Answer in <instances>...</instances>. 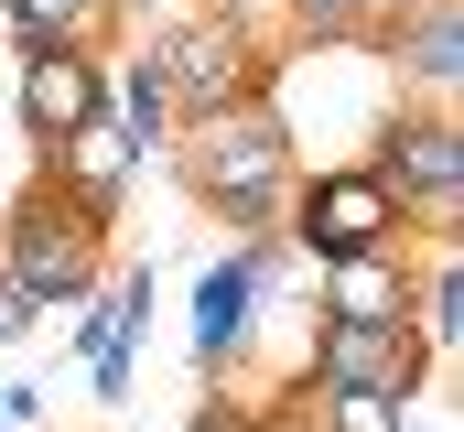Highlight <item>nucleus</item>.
Segmentation results:
<instances>
[{"label":"nucleus","mask_w":464,"mask_h":432,"mask_svg":"<svg viewBox=\"0 0 464 432\" xmlns=\"http://www.w3.org/2000/svg\"><path fill=\"white\" fill-rule=\"evenodd\" d=\"M162 162H173V184L217 216L227 238H270V227H281V195H292V173H303V162H292V119H281L270 98L184 119Z\"/></svg>","instance_id":"f257e3e1"},{"label":"nucleus","mask_w":464,"mask_h":432,"mask_svg":"<svg viewBox=\"0 0 464 432\" xmlns=\"http://www.w3.org/2000/svg\"><path fill=\"white\" fill-rule=\"evenodd\" d=\"M151 76L173 87V108L184 119H206V108H248L281 87V33H248V22H227V11H173V22H151Z\"/></svg>","instance_id":"f03ea898"},{"label":"nucleus","mask_w":464,"mask_h":432,"mask_svg":"<svg viewBox=\"0 0 464 432\" xmlns=\"http://www.w3.org/2000/svg\"><path fill=\"white\" fill-rule=\"evenodd\" d=\"M356 162L400 195V227H411V238H454V216H464V119L454 108L389 98L367 119V152H356Z\"/></svg>","instance_id":"7ed1b4c3"},{"label":"nucleus","mask_w":464,"mask_h":432,"mask_svg":"<svg viewBox=\"0 0 464 432\" xmlns=\"http://www.w3.org/2000/svg\"><path fill=\"white\" fill-rule=\"evenodd\" d=\"M0 270H11L33 303L76 314V303L109 281V216H87L76 195H54V184L33 173V195H11V227H0Z\"/></svg>","instance_id":"20e7f679"},{"label":"nucleus","mask_w":464,"mask_h":432,"mask_svg":"<svg viewBox=\"0 0 464 432\" xmlns=\"http://www.w3.org/2000/svg\"><path fill=\"white\" fill-rule=\"evenodd\" d=\"M389 238H411L400 227V195L367 173V162H314V173H292V195H281V249L292 260H356V249H389Z\"/></svg>","instance_id":"39448f33"},{"label":"nucleus","mask_w":464,"mask_h":432,"mask_svg":"<svg viewBox=\"0 0 464 432\" xmlns=\"http://www.w3.org/2000/svg\"><path fill=\"white\" fill-rule=\"evenodd\" d=\"M356 54H378L389 87L411 108H454V87H464V0H411V11H389Z\"/></svg>","instance_id":"423d86ee"},{"label":"nucleus","mask_w":464,"mask_h":432,"mask_svg":"<svg viewBox=\"0 0 464 432\" xmlns=\"http://www.w3.org/2000/svg\"><path fill=\"white\" fill-rule=\"evenodd\" d=\"M421 378H432V346L400 324H314V346H303V389H400V400H421Z\"/></svg>","instance_id":"0eeeda50"},{"label":"nucleus","mask_w":464,"mask_h":432,"mask_svg":"<svg viewBox=\"0 0 464 432\" xmlns=\"http://www.w3.org/2000/svg\"><path fill=\"white\" fill-rule=\"evenodd\" d=\"M11 98H22L33 152H54L65 130L109 119V54H87V44H33V54H22V76H11Z\"/></svg>","instance_id":"6e6552de"},{"label":"nucleus","mask_w":464,"mask_h":432,"mask_svg":"<svg viewBox=\"0 0 464 432\" xmlns=\"http://www.w3.org/2000/svg\"><path fill=\"white\" fill-rule=\"evenodd\" d=\"M76 346H87V389H98V400H130L140 346H151V260H140V270H109V281L76 303Z\"/></svg>","instance_id":"1a4fd4ad"},{"label":"nucleus","mask_w":464,"mask_h":432,"mask_svg":"<svg viewBox=\"0 0 464 432\" xmlns=\"http://www.w3.org/2000/svg\"><path fill=\"white\" fill-rule=\"evenodd\" d=\"M314 281H324L314 324H400V314H411V238L356 249V260H324Z\"/></svg>","instance_id":"9d476101"},{"label":"nucleus","mask_w":464,"mask_h":432,"mask_svg":"<svg viewBox=\"0 0 464 432\" xmlns=\"http://www.w3.org/2000/svg\"><path fill=\"white\" fill-rule=\"evenodd\" d=\"M259 303H270V281H259L237 249L206 270V281H195V368H206V378H227L237 357H248V335H259Z\"/></svg>","instance_id":"9b49d317"},{"label":"nucleus","mask_w":464,"mask_h":432,"mask_svg":"<svg viewBox=\"0 0 464 432\" xmlns=\"http://www.w3.org/2000/svg\"><path fill=\"white\" fill-rule=\"evenodd\" d=\"M109 130H119L130 162H162V152H173L184 108H173V87L151 76V54H119V65H109Z\"/></svg>","instance_id":"f8f14e48"},{"label":"nucleus","mask_w":464,"mask_h":432,"mask_svg":"<svg viewBox=\"0 0 464 432\" xmlns=\"http://www.w3.org/2000/svg\"><path fill=\"white\" fill-rule=\"evenodd\" d=\"M0 22H11L22 54H33V44H87V54H98L130 11H119V0H0Z\"/></svg>","instance_id":"ddd939ff"},{"label":"nucleus","mask_w":464,"mask_h":432,"mask_svg":"<svg viewBox=\"0 0 464 432\" xmlns=\"http://www.w3.org/2000/svg\"><path fill=\"white\" fill-rule=\"evenodd\" d=\"M303 400H314V432H411L400 389H303Z\"/></svg>","instance_id":"4468645a"},{"label":"nucleus","mask_w":464,"mask_h":432,"mask_svg":"<svg viewBox=\"0 0 464 432\" xmlns=\"http://www.w3.org/2000/svg\"><path fill=\"white\" fill-rule=\"evenodd\" d=\"M33 324H44V303H33V292H22V281H11V270H0V346H22V335H33Z\"/></svg>","instance_id":"2eb2a0df"},{"label":"nucleus","mask_w":464,"mask_h":432,"mask_svg":"<svg viewBox=\"0 0 464 432\" xmlns=\"http://www.w3.org/2000/svg\"><path fill=\"white\" fill-rule=\"evenodd\" d=\"M0 422H11V432H44V389H22V378H0Z\"/></svg>","instance_id":"dca6fc26"},{"label":"nucleus","mask_w":464,"mask_h":432,"mask_svg":"<svg viewBox=\"0 0 464 432\" xmlns=\"http://www.w3.org/2000/svg\"><path fill=\"white\" fill-rule=\"evenodd\" d=\"M206 11H227V22H248V33H281V0H206Z\"/></svg>","instance_id":"f3484780"},{"label":"nucleus","mask_w":464,"mask_h":432,"mask_svg":"<svg viewBox=\"0 0 464 432\" xmlns=\"http://www.w3.org/2000/svg\"><path fill=\"white\" fill-rule=\"evenodd\" d=\"M195 432H259L248 411H227V400H195Z\"/></svg>","instance_id":"a211bd4d"},{"label":"nucleus","mask_w":464,"mask_h":432,"mask_svg":"<svg viewBox=\"0 0 464 432\" xmlns=\"http://www.w3.org/2000/svg\"><path fill=\"white\" fill-rule=\"evenodd\" d=\"M367 11H378V22H389V11H411V0H367Z\"/></svg>","instance_id":"6ab92c4d"},{"label":"nucleus","mask_w":464,"mask_h":432,"mask_svg":"<svg viewBox=\"0 0 464 432\" xmlns=\"http://www.w3.org/2000/svg\"><path fill=\"white\" fill-rule=\"evenodd\" d=\"M119 11H151V0H119Z\"/></svg>","instance_id":"aec40b11"},{"label":"nucleus","mask_w":464,"mask_h":432,"mask_svg":"<svg viewBox=\"0 0 464 432\" xmlns=\"http://www.w3.org/2000/svg\"><path fill=\"white\" fill-rule=\"evenodd\" d=\"M0 227H11V206H0Z\"/></svg>","instance_id":"412c9836"},{"label":"nucleus","mask_w":464,"mask_h":432,"mask_svg":"<svg viewBox=\"0 0 464 432\" xmlns=\"http://www.w3.org/2000/svg\"><path fill=\"white\" fill-rule=\"evenodd\" d=\"M0 432H11V422H0Z\"/></svg>","instance_id":"4be33fe9"}]
</instances>
